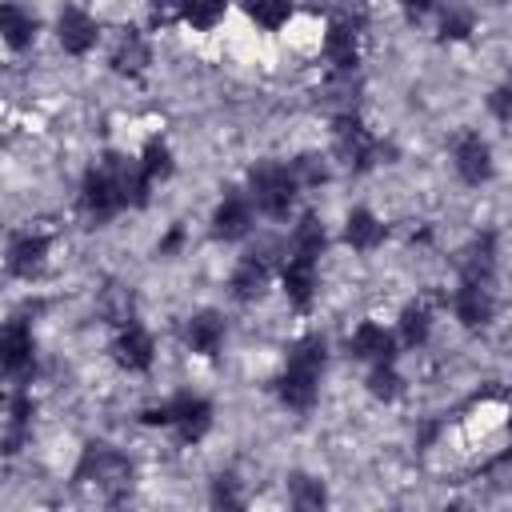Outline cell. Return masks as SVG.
Listing matches in <instances>:
<instances>
[{
  "label": "cell",
  "instance_id": "obj_2",
  "mask_svg": "<svg viewBox=\"0 0 512 512\" xmlns=\"http://www.w3.org/2000/svg\"><path fill=\"white\" fill-rule=\"evenodd\" d=\"M320 252H324V224H320V216H316V212H304V216H300V224L292 228L288 256H284V268H280L284 296H288V304H292L296 312H308V308H312Z\"/></svg>",
  "mask_w": 512,
  "mask_h": 512
},
{
  "label": "cell",
  "instance_id": "obj_14",
  "mask_svg": "<svg viewBox=\"0 0 512 512\" xmlns=\"http://www.w3.org/2000/svg\"><path fill=\"white\" fill-rule=\"evenodd\" d=\"M492 284L488 280H460L452 292V312L464 328H484L492 320Z\"/></svg>",
  "mask_w": 512,
  "mask_h": 512
},
{
  "label": "cell",
  "instance_id": "obj_4",
  "mask_svg": "<svg viewBox=\"0 0 512 512\" xmlns=\"http://www.w3.org/2000/svg\"><path fill=\"white\" fill-rule=\"evenodd\" d=\"M72 480H76L80 488L92 484L100 496L116 500V496L128 492V484H132V460H128L120 448L104 444V440H88L84 452H80V460H76Z\"/></svg>",
  "mask_w": 512,
  "mask_h": 512
},
{
  "label": "cell",
  "instance_id": "obj_32",
  "mask_svg": "<svg viewBox=\"0 0 512 512\" xmlns=\"http://www.w3.org/2000/svg\"><path fill=\"white\" fill-rule=\"evenodd\" d=\"M212 504H216V508H220V504H224V508H240V504H244V496L236 492V480H232V476H216V480H212Z\"/></svg>",
  "mask_w": 512,
  "mask_h": 512
},
{
  "label": "cell",
  "instance_id": "obj_36",
  "mask_svg": "<svg viewBox=\"0 0 512 512\" xmlns=\"http://www.w3.org/2000/svg\"><path fill=\"white\" fill-rule=\"evenodd\" d=\"M508 424H512V420H508Z\"/></svg>",
  "mask_w": 512,
  "mask_h": 512
},
{
  "label": "cell",
  "instance_id": "obj_31",
  "mask_svg": "<svg viewBox=\"0 0 512 512\" xmlns=\"http://www.w3.org/2000/svg\"><path fill=\"white\" fill-rule=\"evenodd\" d=\"M292 172H296V180H300V184H324V180H328L324 160H320V156H312V152L296 156V160H292Z\"/></svg>",
  "mask_w": 512,
  "mask_h": 512
},
{
  "label": "cell",
  "instance_id": "obj_11",
  "mask_svg": "<svg viewBox=\"0 0 512 512\" xmlns=\"http://www.w3.org/2000/svg\"><path fill=\"white\" fill-rule=\"evenodd\" d=\"M0 368L8 380H24L36 368V340L24 320H12L0 336Z\"/></svg>",
  "mask_w": 512,
  "mask_h": 512
},
{
  "label": "cell",
  "instance_id": "obj_29",
  "mask_svg": "<svg viewBox=\"0 0 512 512\" xmlns=\"http://www.w3.org/2000/svg\"><path fill=\"white\" fill-rule=\"evenodd\" d=\"M472 24H476V16H472V8H464V4H448L444 8V16H440V40H464L468 32H472Z\"/></svg>",
  "mask_w": 512,
  "mask_h": 512
},
{
  "label": "cell",
  "instance_id": "obj_13",
  "mask_svg": "<svg viewBox=\"0 0 512 512\" xmlns=\"http://www.w3.org/2000/svg\"><path fill=\"white\" fill-rule=\"evenodd\" d=\"M268 276H272V252L268 248H256V252H248V256L236 260V268L228 276V288H232V296L240 304H248V300H256L264 292Z\"/></svg>",
  "mask_w": 512,
  "mask_h": 512
},
{
  "label": "cell",
  "instance_id": "obj_9",
  "mask_svg": "<svg viewBox=\"0 0 512 512\" xmlns=\"http://www.w3.org/2000/svg\"><path fill=\"white\" fill-rule=\"evenodd\" d=\"M252 224H256V204H252V196L240 192V188L224 192V200H220L216 212H212V236L224 240V244H232V240H244V236L252 232Z\"/></svg>",
  "mask_w": 512,
  "mask_h": 512
},
{
  "label": "cell",
  "instance_id": "obj_17",
  "mask_svg": "<svg viewBox=\"0 0 512 512\" xmlns=\"http://www.w3.org/2000/svg\"><path fill=\"white\" fill-rule=\"evenodd\" d=\"M224 336H228V324H224V316L212 312V308L188 316V324H184V340H188V348L200 352L204 360H216V356H220Z\"/></svg>",
  "mask_w": 512,
  "mask_h": 512
},
{
  "label": "cell",
  "instance_id": "obj_25",
  "mask_svg": "<svg viewBox=\"0 0 512 512\" xmlns=\"http://www.w3.org/2000/svg\"><path fill=\"white\" fill-rule=\"evenodd\" d=\"M368 392L384 404H392L400 392H404V380L396 372V360H380V364H368Z\"/></svg>",
  "mask_w": 512,
  "mask_h": 512
},
{
  "label": "cell",
  "instance_id": "obj_34",
  "mask_svg": "<svg viewBox=\"0 0 512 512\" xmlns=\"http://www.w3.org/2000/svg\"><path fill=\"white\" fill-rule=\"evenodd\" d=\"M400 8H404L408 20H420V16H428L436 8V0H400Z\"/></svg>",
  "mask_w": 512,
  "mask_h": 512
},
{
  "label": "cell",
  "instance_id": "obj_1",
  "mask_svg": "<svg viewBox=\"0 0 512 512\" xmlns=\"http://www.w3.org/2000/svg\"><path fill=\"white\" fill-rule=\"evenodd\" d=\"M152 192V180L144 176L140 160L108 152L100 164H92L80 180V212L92 224H108L124 208H144Z\"/></svg>",
  "mask_w": 512,
  "mask_h": 512
},
{
  "label": "cell",
  "instance_id": "obj_33",
  "mask_svg": "<svg viewBox=\"0 0 512 512\" xmlns=\"http://www.w3.org/2000/svg\"><path fill=\"white\" fill-rule=\"evenodd\" d=\"M488 108H492V116H496V120H508V116H512V84L496 88V92L488 96Z\"/></svg>",
  "mask_w": 512,
  "mask_h": 512
},
{
  "label": "cell",
  "instance_id": "obj_35",
  "mask_svg": "<svg viewBox=\"0 0 512 512\" xmlns=\"http://www.w3.org/2000/svg\"><path fill=\"white\" fill-rule=\"evenodd\" d=\"M180 240H184V228L176 224V228H172V232H168V236L160 240V256H168V252H176V248H180Z\"/></svg>",
  "mask_w": 512,
  "mask_h": 512
},
{
  "label": "cell",
  "instance_id": "obj_12",
  "mask_svg": "<svg viewBox=\"0 0 512 512\" xmlns=\"http://www.w3.org/2000/svg\"><path fill=\"white\" fill-rule=\"evenodd\" d=\"M112 356H116V364L124 372H148L152 360H156V340H152V332L144 324H132L128 320L116 332V340H112Z\"/></svg>",
  "mask_w": 512,
  "mask_h": 512
},
{
  "label": "cell",
  "instance_id": "obj_5",
  "mask_svg": "<svg viewBox=\"0 0 512 512\" xmlns=\"http://www.w3.org/2000/svg\"><path fill=\"white\" fill-rule=\"evenodd\" d=\"M140 424H160V428H172L184 444H196L208 436L212 428V404L196 392H176L168 396L164 404H152L140 412Z\"/></svg>",
  "mask_w": 512,
  "mask_h": 512
},
{
  "label": "cell",
  "instance_id": "obj_28",
  "mask_svg": "<svg viewBox=\"0 0 512 512\" xmlns=\"http://www.w3.org/2000/svg\"><path fill=\"white\" fill-rule=\"evenodd\" d=\"M140 168H144V176L152 184L156 180H168L172 176V152H168V144L164 140H148L144 152H140Z\"/></svg>",
  "mask_w": 512,
  "mask_h": 512
},
{
  "label": "cell",
  "instance_id": "obj_16",
  "mask_svg": "<svg viewBox=\"0 0 512 512\" xmlns=\"http://www.w3.org/2000/svg\"><path fill=\"white\" fill-rule=\"evenodd\" d=\"M56 40H60V48H64L68 56H84V52L96 48L100 28H96V20H92L84 8H72V4H68V8L56 16Z\"/></svg>",
  "mask_w": 512,
  "mask_h": 512
},
{
  "label": "cell",
  "instance_id": "obj_19",
  "mask_svg": "<svg viewBox=\"0 0 512 512\" xmlns=\"http://www.w3.org/2000/svg\"><path fill=\"white\" fill-rule=\"evenodd\" d=\"M492 272H496V236L484 232L476 236L464 256H460V280H488L492 284Z\"/></svg>",
  "mask_w": 512,
  "mask_h": 512
},
{
  "label": "cell",
  "instance_id": "obj_26",
  "mask_svg": "<svg viewBox=\"0 0 512 512\" xmlns=\"http://www.w3.org/2000/svg\"><path fill=\"white\" fill-rule=\"evenodd\" d=\"M244 12H248V20H256L260 28L276 32V28H284V24L292 20V0H244Z\"/></svg>",
  "mask_w": 512,
  "mask_h": 512
},
{
  "label": "cell",
  "instance_id": "obj_22",
  "mask_svg": "<svg viewBox=\"0 0 512 512\" xmlns=\"http://www.w3.org/2000/svg\"><path fill=\"white\" fill-rule=\"evenodd\" d=\"M428 332H432V308H428V300H408L400 308V340L408 348H420L428 340Z\"/></svg>",
  "mask_w": 512,
  "mask_h": 512
},
{
  "label": "cell",
  "instance_id": "obj_3",
  "mask_svg": "<svg viewBox=\"0 0 512 512\" xmlns=\"http://www.w3.org/2000/svg\"><path fill=\"white\" fill-rule=\"evenodd\" d=\"M324 360H328V352H324V336H320V332L300 336V340L292 344L288 360H284V372H280V380H276V396H280L288 408L308 412V408L316 404V396H320Z\"/></svg>",
  "mask_w": 512,
  "mask_h": 512
},
{
  "label": "cell",
  "instance_id": "obj_18",
  "mask_svg": "<svg viewBox=\"0 0 512 512\" xmlns=\"http://www.w3.org/2000/svg\"><path fill=\"white\" fill-rule=\"evenodd\" d=\"M348 352H352L356 360H364V364H380V360H396V340H392V332H388L384 324L364 320V324H356V332L348 336Z\"/></svg>",
  "mask_w": 512,
  "mask_h": 512
},
{
  "label": "cell",
  "instance_id": "obj_10",
  "mask_svg": "<svg viewBox=\"0 0 512 512\" xmlns=\"http://www.w3.org/2000/svg\"><path fill=\"white\" fill-rule=\"evenodd\" d=\"M452 164H456V176L472 188L488 184L492 180V148L480 132H460L456 144H452Z\"/></svg>",
  "mask_w": 512,
  "mask_h": 512
},
{
  "label": "cell",
  "instance_id": "obj_21",
  "mask_svg": "<svg viewBox=\"0 0 512 512\" xmlns=\"http://www.w3.org/2000/svg\"><path fill=\"white\" fill-rule=\"evenodd\" d=\"M0 32H4V44L20 52V48H28V44H32V36H36V16L8 0V4H4V12H0Z\"/></svg>",
  "mask_w": 512,
  "mask_h": 512
},
{
  "label": "cell",
  "instance_id": "obj_20",
  "mask_svg": "<svg viewBox=\"0 0 512 512\" xmlns=\"http://www.w3.org/2000/svg\"><path fill=\"white\" fill-rule=\"evenodd\" d=\"M384 236H388V228L368 208H352L348 212V220H344V244H352L356 252H372Z\"/></svg>",
  "mask_w": 512,
  "mask_h": 512
},
{
  "label": "cell",
  "instance_id": "obj_8",
  "mask_svg": "<svg viewBox=\"0 0 512 512\" xmlns=\"http://www.w3.org/2000/svg\"><path fill=\"white\" fill-rule=\"evenodd\" d=\"M324 56H328V64H332L340 76L356 72V64H360V20H356L352 12H336V16L328 20Z\"/></svg>",
  "mask_w": 512,
  "mask_h": 512
},
{
  "label": "cell",
  "instance_id": "obj_7",
  "mask_svg": "<svg viewBox=\"0 0 512 512\" xmlns=\"http://www.w3.org/2000/svg\"><path fill=\"white\" fill-rule=\"evenodd\" d=\"M332 144H336V156L352 168V172H368L380 156H384V144L364 128V120L356 112H340L332 120Z\"/></svg>",
  "mask_w": 512,
  "mask_h": 512
},
{
  "label": "cell",
  "instance_id": "obj_23",
  "mask_svg": "<svg viewBox=\"0 0 512 512\" xmlns=\"http://www.w3.org/2000/svg\"><path fill=\"white\" fill-rule=\"evenodd\" d=\"M32 428V396L28 392H12L8 400V428H4V452H16L24 444Z\"/></svg>",
  "mask_w": 512,
  "mask_h": 512
},
{
  "label": "cell",
  "instance_id": "obj_30",
  "mask_svg": "<svg viewBox=\"0 0 512 512\" xmlns=\"http://www.w3.org/2000/svg\"><path fill=\"white\" fill-rule=\"evenodd\" d=\"M144 60H148L144 40L128 28V36H120V44H116V52H112V64H116V72H140Z\"/></svg>",
  "mask_w": 512,
  "mask_h": 512
},
{
  "label": "cell",
  "instance_id": "obj_15",
  "mask_svg": "<svg viewBox=\"0 0 512 512\" xmlns=\"http://www.w3.org/2000/svg\"><path fill=\"white\" fill-rule=\"evenodd\" d=\"M48 248H52L48 232H32V228H28V232H16V236L8 240V272L20 276V280H32V276L44 268Z\"/></svg>",
  "mask_w": 512,
  "mask_h": 512
},
{
  "label": "cell",
  "instance_id": "obj_24",
  "mask_svg": "<svg viewBox=\"0 0 512 512\" xmlns=\"http://www.w3.org/2000/svg\"><path fill=\"white\" fill-rule=\"evenodd\" d=\"M224 12H228V0H180V4H176V16H180L188 28H196V32L216 28V24L224 20Z\"/></svg>",
  "mask_w": 512,
  "mask_h": 512
},
{
  "label": "cell",
  "instance_id": "obj_6",
  "mask_svg": "<svg viewBox=\"0 0 512 512\" xmlns=\"http://www.w3.org/2000/svg\"><path fill=\"white\" fill-rule=\"evenodd\" d=\"M296 192H300V180H296L292 164L264 160L248 172V196H252L256 212L268 216V220H284L296 204Z\"/></svg>",
  "mask_w": 512,
  "mask_h": 512
},
{
  "label": "cell",
  "instance_id": "obj_27",
  "mask_svg": "<svg viewBox=\"0 0 512 512\" xmlns=\"http://www.w3.org/2000/svg\"><path fill=\"white\" fill-rule=\"evenodd\" d=\"M288 500H292V508L308 512V508H324V504H328V492H324V484H320V480H312V476L296 472V476L288 480Z\"/></svg>",
  "mask_w": 512,
  "mask_h": 512
}]
</instances>
